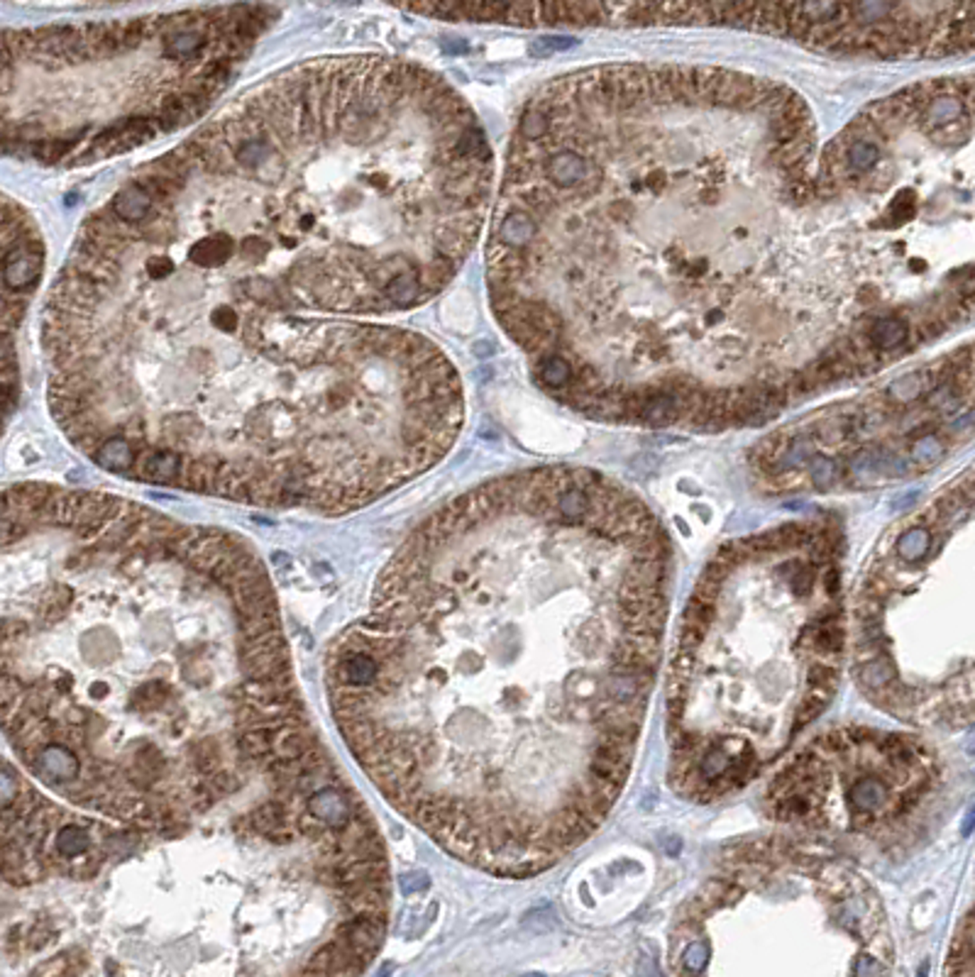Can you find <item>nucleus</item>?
I'll use <instances>...</instances> for the list:
<instances>
[{
    "instance_id": "f03ea898",
    "label": "nucleus",
    "mask_w": 975,
    "mask_h": 977,
    "mask_svg": "<svg viewBox=\"0 0 975 977\" xmlns=\"http://www.w3.org/2000/svg\"><path fill=\"white\" fill-rule=\"evenodd\" d=\"M670 589L666 525L619 481L582 467L484 481L411 531L330 642L337 731L453 858L540 875L626 787Z\"/></svg>"
},
{
    "instance_id": "0eeeda50",
    "label": "nucleus",
    "mask_w": 975,
    "mask_h": 977,
    "mask_svg": "<svg viewBox=\"0 0 975 977\" xmlns=\"http://www.w3.org/2000/svg\"><path fill=\"white\" fill-rule=\"evenodd\" d=\"M883 902L804 838L739 845L670 929L674 975H880L894 963Z\"/></svg>"
},
{
    "instance_id": "9b49d317",
    "label": "nucleus",
    "mask_w": 975,
    "mask_h": 977,
    "mask_svg": "<svg viewBox=\"0 0 975 977\" xmlns=\"http://www.w3.org/2000/svg\"><path fill=\"white\" fill-rule=\"evenodd\" d=\"M45 237L25 206L0 191V435L20 398V330L42 284Z\"/></svg>"
},
{
    "instance_id": "f257e3e1",
    "label": "nucleus",
    "mask_w": 975,
    "mask_h": 977,
    "mask_svg": "<svg viewBox=\"0 0 975 977\" xmlns=\"http://www.w3.org/2000/svg\"><path fill=\"white\" fill-rule=\"evenodd\" d=\"M489 193L482 123L436 72H276L81 223L42 310L52 418L120 480L369 506L460 435V374L409 316L462 269Z\"/></svg>"
},
{
    "instance_id": "1a4fd4ad",
    "label": "nucleus",
    "mask_w": 975,
    "mask_h": 977,
    "mask_svg": "<svg viewBox=\"0 0 975 977\" xmlns=\"http://www.w3.org/2000/svg\"><path fill=\"white\" fill-rule=\"evenodd\" d=\"M948 804L941 752L914 733L839 726L775 772L763 811L797 838L851 855H903Z\"/></svg>"
},
{
    "instance_id": "39448f33",
    "label": "nucleus",
    "mask_w": 975,
    "mask_h": 977,
    "mask_svg": "<svg viewBox=\"0 0 975 977\" xmlns=\"http://www.w3.org/2000/svg\"><path fill=\"white\" fill-rule=\"evenodd\" d=\"M844 540L794 521L721 545L667 670L670 787L711 804L748 787L836 697L846 650Z\"/></svg>"
},
{
    "instance_id": "7ed1b4c3",
    "label": "nucleus",
    "mask_w": 975,
    "mask_h": 977,
    "mask_svg": "<svg viewBox=\"0 0 975 977\" xmlns=\"http://www.w3.org/2000/svg\"><path fill=\"white\" fill-rule=\"evenodd\" d=\"M582 73L673 227L546 89L526 103L492 216L487 286L494 316L521 350L533 360L557 354L572 367L560 404L602 423L719 433L767 423L802 398L883 367L868 330L904 310L885 299L880 252L690 244L817 172L814 118L793 89L748 76L682 242L660 179L640 64Z\"/></svg>"
},
{
    "instance_id": "ddd939ff",
    "label": "nucleus",
    "mask_w": 975,
    "mask_h": 977,
    "mask_svg": "<svg viewBox=\"0 0 975 977\" xmlns=\"http://www.w3.org/2000/svg\"><path fill=\"white\" fill-rule=\"evenodd\" d=\"M572 45H577V39H572V37L550 35V37H540L533 49H546L543 55H553V52H563V49H570Z\"/></svg>"
},
{
    "instance_id": "4468645a",
    "label": "nucleus",
    "mask_w": 975,
    "mask_h": 977,
    "mask_svg": "<svg viewBox=\"0 0 975 977\" xmlns=\"http://www.w3.org/2000/svg\"><path fill=\"white\" fill-rule=\"evenodd\" d=\"M599 3H602V8H604V3H606V0H599ZM604 13H606V10H604Z\"/></svg>"
},
{
    "instance_id": "20e7f679",
    "label": "nucleus",
    "mask_w": 975,
    "mask_h": 977,
    "mask_svg": "<svg viewBox=\"0 0 975 977\" xmlns=\"http://www.w3.org/2000/svg\"><path fill=\"white\" fill-rule=\"evenodd\" d=\"M0 733L62 802L152 836L318 748L250 543L39 481L0 488Z\"/></svg>"
},
{
    "instance_id": "423d86ee",
    "label": "nucleus",
    "mask_w": 975,
    "mask_h": 977,
    "mask_svg": "<svg viewBox=\"0 0 975 977\" xmlns=\"http://www.w3.org/2000/svg\"><path fill=\"white\" fill-rule=\"evenodd\" d=\"M265 5L0 30V157L89 166L196 125L269 28Z\"/></svg>"
},
{
    "instance_id": "9d476101",
    "label": "nucleus",
    "mask_w": 975,
    "mask_h": 977,
    "mask_svg": "<svg viewBox=\"0 0 975 977\" xmlns=\"http://www.w3.org/2000/svg\"><path fill=\"white\" fill-rule=\"evenodd\" d=\"M108 836L52 802L18 768L0 758V948L13 958L25 922L15 899L52 879L91 878Z\"/></svg>"
},
{
    "instance_id": "f8f14e48",
    "label": "nucleus",
    "mask_w": 975,
    "mask_h": 977,
    "mask_svg": "<svg viewBox=\"0 0 975 977\" xmlns=\"http://www.w3.org/2000/svg\"><path fill=\"white\" fill-rule=\"evenodd\" d=\"M973 916L968 912L963 916V931H958L956 941H954V950H951V968L948 973H958V975H973Z\"/></svg>"
},
{
    "instance_id": "6e6552de",
    "label": "nucleus",
    "mask_w": 975,
    "mask_h": 977,
    "mask_svg": "<svg viewBox=\"0 0 975 977\" xmlns=\"http://www.w3.org/2000/svg\"><path fill=\"white\" fill-rule=\"evenodd\" d=\"M851 672L897 721L973 724V474L894 523L858 577Z\"/></svg>"
}]
</instances>
